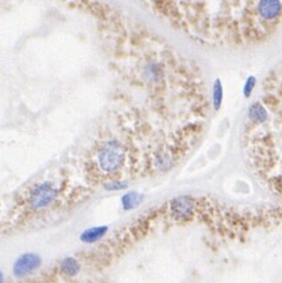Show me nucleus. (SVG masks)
Instances as JSON below:
<instances>
[{
	"mask_svg": "<svg viewBox=\"0 0 282 283\" xmlns=\"http://www.w3.org/2000/svg\"><path fill=\"white\" fill-rule=\"evenodd\" d=\"M197 202L192 196H178L169 203V211L177 221H186L194 216Z\"/></svg>",
	"mask_w": 282,
	"mask_h": 283,
	"instance_id": "3",
	"label": "nucleus"
},
{
	"mask_svg": "<svg viewBox=\"0 0 282 283\" xmlns=\"http://www.w3.org/2000/svg\"><path fill=\"white\" fill-rule=\"evenodd\" d=\"M0 283H4V275L2 271H0Z\"/></svg>",
	"mask_w": 282,
	"mask_h": 283,
	"instance_id": "13",
	"label": "nucleus"
},
{
	"mask_svg": "<svg viewBox=\"0 0 282 283\" xmlns=\"http://www.w3.org/2000/svg\"><path fill=\"white\" fill-rule=\"evenodd\" d=\"M126 159V152L122 144L112 140L106 143L98 153V165L103 173H115L119 170Z\"/></svg>",
	"mask_w": 282,
	"mask_h": 283,
	"instance_id": "1",
	"label": "nucleus"
},
{
	"mask_svg": "<svg viewBox=\"0 0 282 283\" xmlns=\"http://www.w3.org/2000/svg\"><path fill=\"white\" fill-rule=\"evenodd\" d=\"M42 260L37 253H24L19 255L13 264L12 273L16 278H26L41 268Z\"/></svg>",
	"mask_w": 282,
	"mask_h": 283,
	"instance_id": "4",
	"label": "nucleus"
},
{
	"mask_svg": "<svg viewBox=\"0 0 282 283\" xmlns=\"http://www.w3.org/2000/svg\"><path fill=\"white\" fill-rule=\"evenodd\" d=\"M256 86V78L254 77H249L247 81V83H245V87H244V95L247 98L251 97L252 91H253V87Z\"/></svg>",
	"mask_w": 282,
	"mask_h": 283,
	"instance_id": "12",
	"label": "nucleus"
},
{
	"mask_svg": "<svg viewBox=\"0 0 282 283\" xmlns=\"http://www.w3.org/2000/svg\"><path fill=\"white\" fill-rule=\"evenodd\" d=\"M107 232H108V227H106V225L92 227L83 230V232L81 233V236H79V239H81L82 243L94 244V243H98L99 240L103 239V237L107 234Z\"/></svg>",
	"mask_w": 282,
	"mask_h": 283,
	"instance_id": "6",
	"label": "nucleus"
},
{
	"mask_svg": "<svg viewBox=\"0 0 282 283\" xmlns=\"http://www.w3.org/2000/svg\"><path fill=\"white\" fill-rule=\"evenodd\" d=\"M258 15L264 20H274L282 11L281 0H260L257 7Z\"/></svg>",
	"mask_w": 282,
	"mask_h": 283,
	"instance_id": "5",
	"label": "nucleus"
},
{
	"mask_svg": "<svg viewBox=\"0 0 282 283\" xmlns=\"http://www.w3.org/2000/svg\"><path fill=\"white\" fill-rule=\"evenodd\" d=\"M222 99H223V88H222V84H220V81H218L215 82V87H214V107H215L217 111L220 108Z\"/></svg>",
	"mask_w": 282,
	"mask_h": 283,
	"instance_id": "10",
	"label": "nucleus"
},
{
	"mask_svg": "<svg viewBox=\"0 0 282 283\" xmlns=\"http://www.w3.org/2000/svg\"><path fill=\"white\" fill-rule=\"evenodd\" d=\"M58 196V191L51 182H42L33 187L29 195V204L33 209L40 211L52 204Z\"/></svg>",
	"mask_w": 282,
	"mask_h": 283,
	"instance_id": "2",
	"label": "nucleus"
},
{
	"mask_svg": "<svg viewBox=\"0 0 282 283\" xmlns=\"http://www.w3.org/2000/svg\"><path fill=\"white\" fill-rule=\"evenodd\" d=\"M127 187H128V183H127V182H122V181L108 182V183L104 184V188H106L107 191H120V190H126Z\"/></svg>",
	"mask_w": 282,
	"mask_h": 283,
	"instance_id": "11",
	"label": "nucleus"
},
{
	"mask_svg": "<svg viewBox=\"0 0 282 283\" xmlns=\"http://www.w3.org/2000/svg\"><path fill=\"white\" fill-rule=\"evenodd\" d=\"M143 202H144V195L136 193V191H131V193H127L122 196V205L124 211L137 208Z\"/></svg>",
	"mask_w": 282,
	"mask_h": 283,
	"instance_id": "7",
	"label": "nucleus"
},
{
	"mask_svg": "<svg viewBox=\"0 0 282 283\" xmlns=\"http://www.w3.org/2000/svg\"><path fill=\"white\" fill-rule=\"evenodd\" d=\"M249 119L252 122L256 123V124H261V123L267 122L268 119V112L267 109L264 108L261 104L256 103L249 108Z\"/></svg>",
	"mask_w": 282,
	"mask_h": 283,
	"instance_id": "9",
	"label": "nucleus"
},
{
	"mask_svg": "<svg viewBox=\"0 0 282 283\" xmlns=\"http://www.w3.org/2000/svg\"><path fill=\"white\" fill-rule=\"evenodd\" d=\"M60 269L67 277H76V275L79 274V271H81V264L74 257H65L60 262Z\"/></svg>",
	"mask_w": 282,
	"mask_h": 283,
	"instance_id": "8",
	"label": "nucleus"
}]
</instances>
